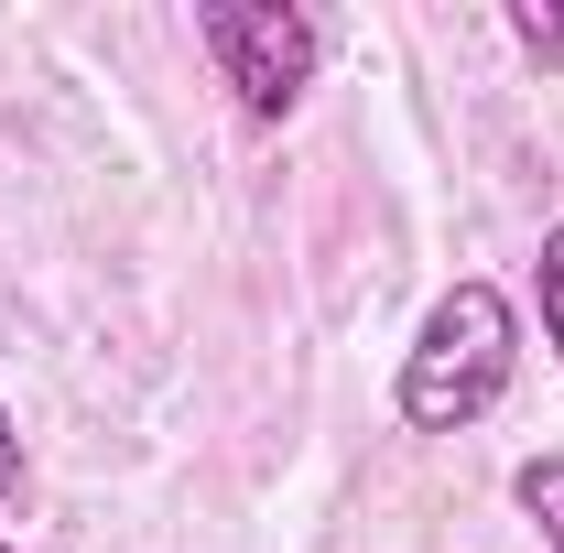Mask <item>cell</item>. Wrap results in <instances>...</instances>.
<instances>
[{
  "instance_id": "obj_1",
  "label": "cell",
  "mask_w": 564,
  "mask_h": 553,
  "mask_svg": "<svg viewBox=\"0 0 564 553\" xmlns=\"http://www.w3.org/2000/svg\"><path fill=\"white\" fill-rule=\"evenodd\" d=\"M510 369H521V315H510V293H499V282H456V293H434L423 337L402 347V391H391V402H402L413 434H467V423L499 413Z\"/></svg>"
},
{
  "instance_id": "obj_2",
  "label": "cell",
  "mask_w": 564,
  "mask_h": 553,
  "mask_svg": "<svg viewBox=\"0 0 564 553\" xmlns=\"http://www.w3.org/2000/svg\"><path fill=\"white\" fill-rule=\"evenodd\" d=\"M196 44H207V66L239 87V109L261 131L293 120V98L326 66V22L293 11V0H196Z\"/></svg>"
},
{
  "instance_id": "obj_3",
  "label": "cell",
  "mask_w": 564,
  "mask_h": 553,
  "mask_svg": "<svg viewBox=\"0 0 564 553\" xmlns=\"http://www.w3.org/2000/svg\"><path fill=\"white\" fill-rule=\"evenodd\" d=\"M510 499H521V521L543 532V553H564V456H521V467H510Z\"/></svg>"
},
{
  "instance_id": "obj_4",
  "label": "cell",
  "mask_w": 564,
  "mask_h": 553,
  "mask_svg": "<svg viewBox=\"0 0 564 553\" xmlns=\"http://www.w3.org/2000/svg\"><path fill=\"white\" fill-rule=\"evenodd\" d=\"M532 293H543V347H554V369H564V217L543 228V261H532Z\"/></svg>"
},
{
  "instance_id": "obj_5",
  "label": "cell",
  "mask_w": 564,
  "mask_h": 553,
  "mask_svg": "<svg viewBox=\"0 0 564 553\" xmlns=\"http://www.w3.org/2000/svg\"><path fill=\"white\" fill-rule=\"evenodd\" d=\"M510 44H521L543 76H564V11H532V0H510Z\"/></svg>"
},
{
  "instance_id": "obj_6",
  "label": "cell",
  "mask_w": 564,
  "mask_h": 553,
  "mask_svg": "<svg viewBox=\"0 0 564 553\" xmlns=\"http://www.w3.org/2000/svg\"><path fill=\"white\" fill-rule=\"evenodd\" d=\"M22 499V434H11V413H0V510Z\"/></svg>"
},
{
  "instance_id": "obj_7",
  "label": "cell",
  "mask_w": 564,
  "mask_h": 553,
  "mask_svg": "<svg viewBox=\"0 0 564 553\" xmlns=\"http://www.w3.org/2000/svg\"><path fill=\"white\" fill-rule=\"evenodd\" d=\"M0 553H11V543H0Z\"/></svg>"
}]
</instances>
